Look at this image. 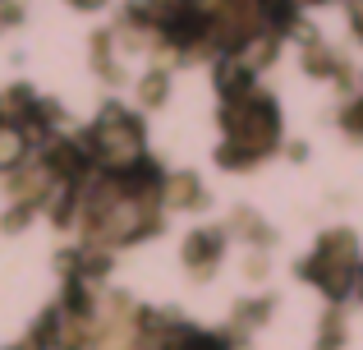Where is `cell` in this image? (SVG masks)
Wrapping results in <instances>:
<instances>
[{
    "label": "cell",
    "mask_w": 363,
    "mask_h": 350,
    "mask_svg": "<svg viewBox=\"0 0 363 350\" xmlns=\"http://www.w3.org/2000/svg\"><path fill=\"white\" fill-rule=\"evenodd\" d=\"M216 249H221L216 235H194V240H189V263H194L198 272H207V258H212Z\"/></svg>",
    "instance_id": "1"
},
{
    "label": "cell",
    "mask_w": 363,
    "mask_h": 350,
    "mask_svg": "<svg viewBox=\"0 0 363 350\" xmlns=\"http://www.w3.org/2000/svg\"><path fill=\"white\" fill-rule=\"evenodd\" d=\"M166 97V79H161V74H152L147 83H143V102H161Z\"/></svg>",
    "instance_id": "3"
},
{
    "label": "cell",
    "mask_w": 363,
    "mask_h": 350,
    "mask_svg": "<svg viewBox=\"0 0 363 350\" xmlns=\"http://www.w3.org/2000/svg\"><path fill=\"white\" fill-rule=\"evenodd\" d=\"M18 148H23V138H18L14 129H5V134H0V166H14L18 162Z\"/></svg>",
    "instance_id": "2"
}]
</instances>
